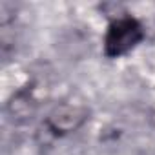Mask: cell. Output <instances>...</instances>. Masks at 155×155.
I'll return each mask as SVG.
<instances>
[{
    "label": "cell",
    "instance_id": "1",
    "mask_svg": "<svg viewBox=\"0 0 155 155\" xmlns=\"http://www.w3.org/2000/svg\"><path fill=\"white\" fill-rule=\"evenodd\" d=\"M144 40L142 24L131 15H120L113 18L104 33L102 48L108 58H120L131 53Z\"/></svg>",
    "mask_w": 155,
    "mask_h": 155
}]
</instances>
